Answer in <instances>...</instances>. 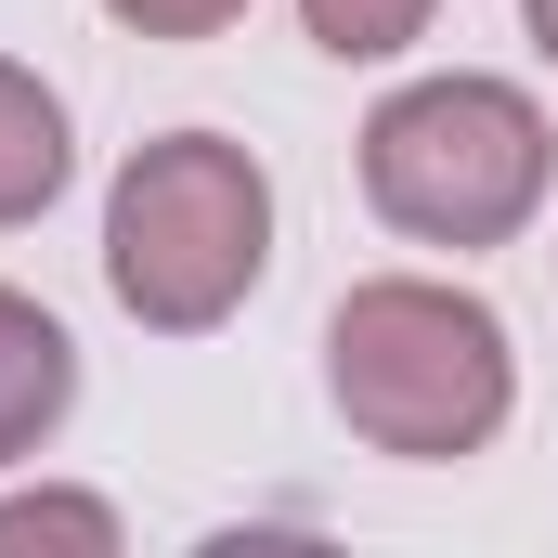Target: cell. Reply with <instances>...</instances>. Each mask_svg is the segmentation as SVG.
<instances>
[{
    "instance_id": "cell-7",
    "label": "cell",
    "mask_w": 558,
    "mask_h": 558,
    "mask_svg": "<svg viewBox=\"0 0 558 558\" xmlns=\"http://www.w3.org/2000/svg\"><path fill=\"white\" fill-rule=\"evenodd\" d=\"M13 546H78V558H118L131 546V520L105 507V494H65V481H39V494H0V558Z\"/></svg>"
},
{
    "instance_id": "cell-3",
    "label": "cell",
    "mask_w": 558,
    "mask_h": 558,
    "mask_svg": "<svg viewBox=\"0 0 558 558\" xmlns=\"http://www.w3.org/2000/svg\"><path fill=\"white\" fill-rule=\"evenodd\" d=\"M274 274V169L234 131H156L105 182V299L143 338H208Z\"/></svg>"
},
{
    "instance_id": "cell-6",
    "label": "cell",
    "mask_w": 558,
    "mask_h": 558,
    "mask_svg": "<svg viewBox=\"0 0 558 558\" xmlns=\"http://www.w3.org/2000/svg\"><path fill=\"white\" fill-rule=\"evenodd\" d=\"M299 26H312V52H338V65H403L428 26H441V0H299Z\"/></svg>"
},
{
    "instance_id": "cell-5",
    "label": "cell",
    "mask_w": 558,
    "mask_h": 558,
    "mask_svg": "<svg viewBox=\"0 0 558 558\" xmlns=\"http://www.w3.org/2000/svg\"><path fill=\"white\" fill-rule=\"evenodd\" d=\"M65 169H78L65 92H52L39 65H13V52H0V234H26V221L65 195Z\"/></svg>"
},
{
    "instance_id": "cell-2",
    "label": "cell",
    "mask_w": 558,
    "mask_h": 558,
    "mask_svg": "<svg viewBox=\"0 0 558 558\" xmlns=\"http://www.w3.org/2000/svg\"><path fill=\"white\" fill-rule=\"evenodd\" d=\"M364 208L403 234V247H441V260H481V247H520L546 221L558 182V131L520 78H481V65H441V78H403L364 143Z\"/></svg>"
},
{
    "instance_id": "cell-8",
    "label": "cell",
    "mask_w": 558,
    "mask_h": 558,
    "mask_svg": "<svg viewBox=\"0 0 558 558\" xmlns=\"http://www.w3.org/2000/svg\"><path fill=\"white\" fill-rule=\"evenodd\" d=\"M105 13H118L131 39H221L247 0H105Z\"/></svg>"
},
{
    "instance_id": "cell-4",
    "label": "cell",
    "mask_w": 558,
    "mask_h": 558,
    "mask_svg": "<svg viewBox=\"0 0 558 558\" xmlns=\"http://www.w3.org/2000/svg\"><path fill=\"white\" fill-rule=\"evenodd\" d=\"M65 416H78V338L52 299L0 286V468H26Z\"/></svg>"
},
{
    "instance_id": "cell-9",
    "label": "cell",
    "mask_w": 558,
    "mask_h": 558,
    "mask_svg": "<svg viewBox=\"0 0 558 558\" xmlns=\"http://www.w3.org/2000/svg\"><path fill=\"white\" fill-rule=\"evenodd\" d=\"M520 26H533V52L558 65V0H520Z\"/></svg>"
},
{
    "instance_id": "cell-1",
    "label": "cell",
    "mask_w": 558,
    "mask_h": 558,
    "mask_svg": "<svg viewBox=\"0 0 558 558\" xmlns=\"http://www.w3.org/2000/svg\"><path fill=\"white\" fill-rule=\"evenodd\" d=\"M325 403L364 454L403 468H468L520 416V351L507 312L454 274H364L325 312Z\"/></svg>"
}]
</instances>
